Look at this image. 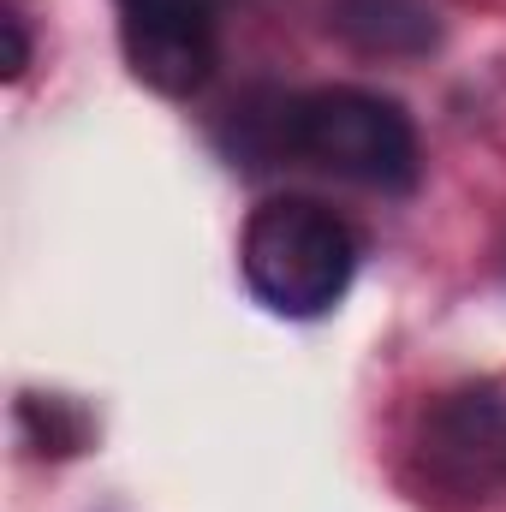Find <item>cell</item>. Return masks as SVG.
Wrapping results in <instances>:
<instances>
[{
	"label": "cell",
	"instance_id": "1",
	"mask_svg": "<svg viewBox=\"0 0 506 512\" xmlns=\"http://www.w3.org/2000/svg\"><path fill=\"white\" fill-rule=\"evenodd\" d=\"M239 268L256 304L310 322L346 298L358 274V239L316 197H268L239 233Z\"/></svg>",
	"mask_w": 506,
	"mask_h": 512
},
{
	"label": "cell",
	"instance_id": "2",
	"mask_svg": "<svg viewBox=\"0 0 506 512\" xmlns=\"http://www.w3.org/2000/svg\"><path fill=\"white\" fill-rule=\"evenodd\" d=\"M286 155H298L334 179L387 191V197L417 191V173H423L411 114L393 96L358 90V84H328V90L292 96L286 102Z\"/></svg>",
	"mask_w": 506,
	"mask_h": 512
},
{
	"label": "cell",
	"instance_id": "3",
	"mask_svg": "<svg viewBox=\"0 0 506 512\" xmlns=\"http://www.w3.org/2000/svg\"><path fill=\"white\" fill-rule=\"evenodd\" d=\"M417 465L423 489L453 501H495L506 495V399L489 387H459L435 399L417 423Z\"/></svg>",
	"mask_w": 506,
	"mask_h": 512
},
{
	"label": "cell",
	"instance_id": "4",
	"mask_svg": "<svg viewBox=\"0 0 506 512\" xmlns=\"http://www.w3.org/2000/svg\"><path fill=\"white\" fill-rule=\"evenodd\" d=\"M120 48L137 84L155 96H197L221 54V0H114Z\"/></svg>",
	"mask_w": 506,
	"mask_h": 512
},
{
	"label": "cell",
	"instance_id": "5",
	"mask_svg": "<svg viewBox=\"0 0 506 512\" xmlns=\"http://www.w3.org/2000/svg\"><path fill=\"white\" fill-rule=\"evenodd\" d=\"M328 30L358 54L417 60L441 48V6L435 0H334Z\"/></svg>",
	"mask_w": 506,
	"mask_h": 512
},
{
	"label": "cell",
	"instance_id": "6",
	"mask_svg": "<svg viewBox=\"0 0 506 512\" xmlns=\"http://www.w3.org/2000/svg\"><path fill=\"white\" fill-rule=\"evenodd\" d=\"M18 435H24V447L30 453H84V441H90V423L66 405V399H36V393H24L18 399Z\"/></svg>",
	"mask_w": 506,
	"mask_h": 512
},
{
	"label": "cell",
	"instance_id": "7",
	"mask_svg": "<svg viewBox=\"0 0 506 512\" xmlns=\"http://www.w3.org/2000/svg\"><path fill=\"white\" fill-rule=\"evenodd\" d=\"M0 30H6V84H18L24 78V66H30V30H24V12L6 0V12H0Z\"/></svg>",
	"mask_w": 506,
	"mask_h": 512
}]
</instances>
